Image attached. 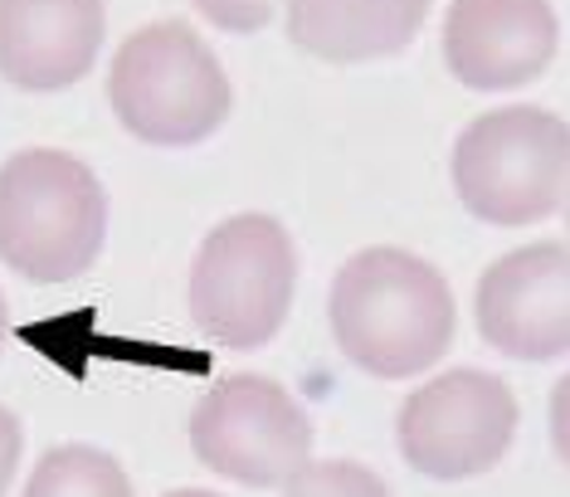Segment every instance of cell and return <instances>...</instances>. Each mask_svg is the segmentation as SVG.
I'll return each instance as SVG.
<instances>
[{
	"instance_id": "1",
	"label": "cell",
	"mask_w": 570,
	"mask_h": 497,
	"mask_svg": "<svg viewBox=\"0 0 570 497\" xmlns=\"http://www.w3.org/2000/svg\"><path fill=\"white\" fill-rule=\"evenodd\" d=\"M327 318L346 361L381 381H405L449 351L459 312L430 259L375 244L336 269Z\"/></svg>"
},
{
	"instance_id": "2",
	"label": "cell",
	"mask_w": 570,
	"mask_h": 497,
	"mask_svg": "<svg viewBox=\"0 0 570 497\" xmlns=\"http://www.w3.org/2000/svg\"><path fill=\"white\" fill-rule=\"evenodd\" d=\"M108 240V195L79 156L16 152L0 166V264L30 283H69Z\"/></svg>"
},
{
	"instance_id": "3",
	"label": "cell",
	"mask_w": 570,
	"mask_h": 497,
	"mask_svg": "<svg viewBox=\"0 0 570 497\" xmlns=\"http://www.w3.org/2000/svg\"><path fill=\"white\" fill-rule=\"evenodd\" d=\"M108 98L118 123L151 147H196L225 127L235 88L215 49L180 20L137 30L112 59Z\"/></svg>"
},
{
	"instance_id": "4",
	"label": "cell",
	"mask_w": 570,
	"mask_h": 497,
	"mask_svg": "<svg viewBox=\"0 0 570 497\" xmlns=\"http://www.w3.org/2000/svg\"><path fill=\"white\" fill-rule=\"evenodd\" d=\"M453 191L483 225H537L570 191V123L547 108H498L453 142Z\"/></svg>"
},
{
	"instance_id": "5",
	"label": "cell",
	"mask_w": 570,
	"mask_h": 497,
	"mask_svg": "<svg viewBox=\"0 0 570 497\" xmlns=\"http://www.w3.org/2000/svg\"><path fill=\"white\" fill-rule=\"evenodd\" d=\"M297 254L274 215H235L205 234L190 269V318L210 342L254 351L288 322Z\"/></svg>"
},
{
	"instance_id": "6",
	"label": "cell",
	"mask_w": 570,
	"mask_h": 497,
	"mask_svg": "<svg viewBox=\"0 0 570 497\" xmlns=\"http://www.w3.org/2000/svg\"><path fill=\"white\" fill-rule=\"evenodd\" d=\"M400 454L414 474L463 483L498 468L517 435V396L492 371H444L400 410Z\"/></svg>"
},
{
	"instance_id": "7",
	"label": "cell",
	"mask_w": 570,
	"mask_h": 497,
	"mask_svg": "<svg viewBox=\"0 0 570 497\" xmlns=\"http://www.w3.org/2000/svg\"><path fill=\"white\" fill-rule=\"evenodd\" d=\"M190 449L219 478L274 488L313 459V420L268 376H229L190 415Z\"/></svg>"
},
{
	"instance_id": "8",
	"label": "cell",
	"mask_w": 570,
	"mask_h": 497,
	"mask_svg": "<svg viewBox=\"0 0 570 497\" xmlns=\"http://www.w3.org/2000/svg\"><path fill=\"white\" fill-rule=\"evenodd\" d=\"M478 332L512 361L570 357V248L522 244L478 279Z\"/></svg>"
},
{
	"instance_id": "9",
	"label": "cell",
	"mask_w": 570,
	"mask_h": 497,
	"mask_svg": "<svg viewBox=\"0 0 570 497\" xmlns=\"http://www.w3.org/2000/svg\"><path fill=\"white\" fill-rule=\"evenodd\" d=\"M551 0H453L444 16V64L473 94H512L556 59Z\"/></svg>"
},
{
	"instance_id": "10",
	"label": "cell",
	"mask_w": 570,
	"mask_h": 497,
	"mask_svg": "<svg viewBox=\"0 0 570 497\" xmlns=\"http://www.w3.org/2000/svg\"><path fill=\"white\" fill-rule=\"evenodd\" d=\"M102 0H0V78L24 94H63L102 49Z\"/></svg>"
},
{
	"instance_id": "11",
	"label": "cell",
	"mask_w": 570,
	"mask_h": 497,
	"mask_svg": "<svg viewBox=\"0 0 570 497\" xmlns=\"http://www.w3.org/2000/svg\"><path fill=\"white\" fill-rule=\"evenodd\" d=\"M434 0H288V39L327 64H366L410 49Z\"/></svg>"
},
{
	"instance_id": "12",
	"label": "cell",
	"mask_w": 570,
	"mask_h": 497,
	"mask_svg": "<svg viewBox=\"0 0 570 497\" xmlns=\"http://www.w3.org/2000/svg\"><path fill=\"white\" fill-rule=\"evenodd\" d=\"M24 497H132L122 464L94 444H59L35 464Z\"/></svg>"
},
{
	"instance_id": "13",
	"label": "cell",
	"mask_w": 570,
	"mask_h": 497,
	"mask_svg": "<svg viewBox=\"0 0 570 497\" xmlns=\"http://www.w3.org/2000/svg\"><path fill=\"white\" fill-rule=\"evenodd\" d=\"M283 488H288L283 497H391L381 474H371L366 464H352V459L307 464V468H297Z\"/></svg>"
},
{
	"instance_id": "14",
	"label": "cell",
	"mask_w": 570,
	"mask_h": 497,
	"mask_svg": "<svg viewBox=\"0 0 570 497\" xmlns=\"http://www.w3.org/2000/svg\"><path fill=\"white\" fill-rule=\"evenodd\" d=\"M190 6L215 30H229V35H254L274 20V0H190Z\"/></svg>"
},
{
	"instance_id": "15",
	"label": "cell",
	"mask_w": 570,
	"mask_h": 497,
	"mask_svg": "<svg viewBox=\"0 0 570 497\" xmlns=\"http://www.w3.org/2000/svg\"><path fill=\"white\" fill-rule=\"evenodd\" d=\"M20 420L0 405V497H6L10 488V478H16V468H20Z\"/></svg>"
},
{
	"instance_id": "16",
	"label": "cell",
	"mask_w": 570,
	"mask_h": 497,
	"mask_svg": "<svg viewBox=\"0 0 570 497\" xmlns=\"http://www.w3.org/2000/svg\"><path fill=\"white\" fill-rule=\"evenodd\" d=\"M551 444L561 454V464L570 468V371L561 376V386L551 396Z\"/></svg>"
},
{
	"instance_id": "17",
	"label": "cell",
	"mask_w": 570,
	"mask_h": 497,
	"mask_svg": "<svg viewBox=\"0 0 570 497\" xmlns=\"http://www.w3.org/2000/svg\"><path fill=\"white\" fill-rule=\"evenodd\" d=\"M10 337V308H6V293H0V347H6Z\"/></svg>"
},
{
	"instance_id": "18",
	"label": "cell",
	"mask_w": 570,
	"mask_h": 497,
	"mask_svg": "<svg viewBox=\"0 0 570 497\" xmlns=\"http://www.w3.org/2000/svg\"><path fill=\"white\" fill-rule=\"evenodd\" d=\"M166 497H219V493H210V488H180V493H166Z\"/></svg>"
},
{
	"instance_id": "19",
	"label": "cell",
	"mask_w": 570,
	"mask_h": 497,
	"mask_svg": "<svg viewBox=\"0 0 570 497\" xmlns=\"http://www.w3.org/2000/svg\"><path fill=\"white\" fill-rule=\"evenodd\" d=\"M566 225H570V195H566Z\"/></svg>"
}]
</instances>
